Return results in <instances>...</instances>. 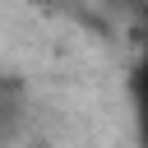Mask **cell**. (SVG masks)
<instances>
[{
  "label": "cell",
  "mask_w": 148,
  "mask_h": 148,
  "mask_svg": "<svg viewBox=\"0 0 148 148\" xmlns=\"http://www.w3.org/2000/svg\"><path fill=\"white\" fill-rule=\"evenodd\" d=\"M23 116H28V106H23V88H18L14 79H0V143L23 125Z\"/></svg>",
  "instance_id": "cell-1"
},
{
  "label": "cell",
  "mask_w": 148,
  "mask_h": 148,
  "mask_svg": "<svg viewBox=\"0 0 148 148\" xmlns=\"http://www.w3.org/2000/svg\"><path fill=\"white\" fill-rule=\"evenodd\" d=\"M143 60H148V56H143Z\"/></svg>",
  "instance_id": "cell-3"
},
{
  "label": "cell",
  "mask_w": 148,
  "mask_h": 148,
  "mask_svg": "<svg viewBox=\"0 0 148 148\" xmlns=\"http://www.w3.org/2000/svg\"><path fill=\"white\" fill-rule=\"evenodd\" d=\"M130 116H134V130H139V143L148 148V60L130 74Z\"/></svg>",
  "instance_id": "cell-2"
}]
</instances>
